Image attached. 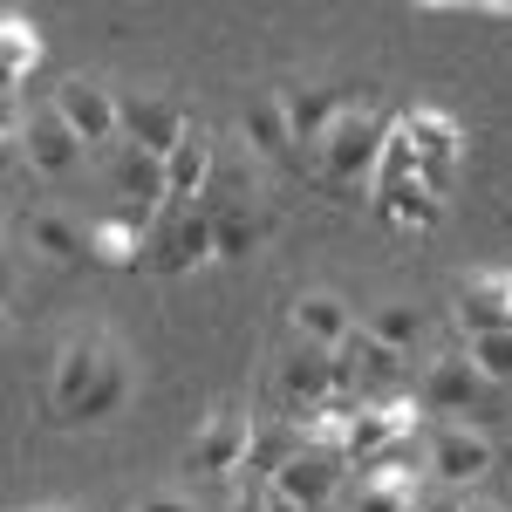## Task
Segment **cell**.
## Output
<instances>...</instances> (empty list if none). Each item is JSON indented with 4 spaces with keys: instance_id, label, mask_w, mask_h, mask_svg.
I'll return each instance as SVG.
<instances>
[{
    "instance_id": "6da1fadb",
    "label": "cell",
    "mask_w": 512,
    "mask_h": 512,
    "mask_svg": "<svg viewBox=\"0 0 512 512\" xmlns=\"http://www.w3.org/2000/svg\"><path fill=\"white\" fill-rule=\"evenodd\" d=\"M383 144H390V123L376 117V110H342L335 130L315 144V164L321 178L335 185V192H355V185H376V164H383Z\"/></svg>"
},
{
    "instance_id": "7a4b0ae2",
    "label": "cell",
    "mask_w": 512,
    "mask_h": 512,
    "mask_svg": "<svg viewBox=\"0 0 512 512\" xmlns=\"http://www.w3.org/2000/svg\"><path fill=\"white\" fill-rule=\"evenodd\" d=\"M205 260H219V219H212V205H164L158 226H151V246H144V267L192 274Z\"/></svg>"
},
{
    "instance_id": "3957f363",
    "label": "cell",
    "mask_w": 512,
    "mask_h": 512,
    "mask_svg": "<svg viewBox=\"0 0 512 512\" xmlns=\"http://www.w3.org/2000/svg\"><path fill=\"white\" fill-rule=\"evenodd\" d=\"M7 151H21V158L35 164L41 178H62V171H76L82 137L62 123V110L48 103V110H35L28 123H7Z\"/></svg>"
},
{
    "instance_id": "277c9868",
    "label": "cell",
    "mask_w": 512,
    "mask_h": 512,
    "mask_svg": "<svg viewBox=\"0 0 512 512\" xmlns=\"http://www.w3.org/2000/svg\"><path fill=\"white\" fill-rule=\"evenodd\" d=\"M117 117H123V144L130 151H151V158H171L178 144H185V130L192 123L178 117V103L171 96H117Z\"/></svg>"
},
{
    "instance_id": "5b68a950",
    "label": "cell",
    "mask_w": 512,
    "mask_h": 512,
    "mask_svg": "<svg viewBox=\"0 0 512 512\" xmlns=\"http://www.w3.org/2000/svg\"><path fill=\"white\" fill-rule=\"evenodd\" d=\"M55 110H62V123L82 137V151H96V144L123 137L117 96H110L103 82H89V76H69V82H62V89H55Z\"/></svg>"
},
{
    "instance_id": "8992f818",
    "label": "cell",
    "mask_w": 512,
    "mask_h": 512,
    "mask_svg": "<svg viewBox=\"0 0 512 512\" xmlns=\"http://www.w3.org/2000/svg\"><path fill=\"white\" fill-rule=\"evenodd\" d=\"M246 451H253V424L239 410H219L205 431L192 437L185 451V472L192 478H226V472H246Z\"/></svg>"
},
{
    "instance_id": "52a82bcc",
    "label": "cell",
    "mask_w": 512,
    "mask_h": 512,
    "mask_svg": "<svg viewBox=\"0 0 512 512\" xmlns=\"http://www.w3.org/2000/svg\"><path fill=\"white\" fill-rule=\"evenodd\" d=\"M485 396H492V383H485V369H478L465 349L437 355L431 369H424V403H431L437 417H472Z\"/></svg>"
},
{
    "instance_id": "ba28073f",
    "label": "cell",
    "mask_w": 512,
    "mask_h": 512,
    "mask_svg": "<svg viewBox=\"0 0 512 512\" xmlns=\"http://www.w3.org/2000/svg\"><path fill=\"white\" fill-rule=\"evenodd\" d=\"M451 321H458L465 342H478V335H506V328H512V274L465 280L458 301H451Z\"/></svg>"
},
{
    "instance_id": "9c48e42d",
    "label": "cell",
    "mask_w": 512,
    "mask_h": 512,
    "mask_svg": "<svg viewBox=\"0 0 512 512\" xmlns=\"http://www.w3.org/2000/svg\"><path fill=\"white\" fill-rule=\"evenodd\" d=\"M151 226H158V212H144V205H117V212H103V219L89 226V253H96L103 267H144Z\"/></svg>"
},
{
    "instance_id": "30bf717a",
    "label": "cell",
    "mask_w": 512,
    "mask_h": 512,
    "mask_svg": "<svg viewBox=\"0 0 512 512\" xmlns=\"http://www.w3.org/2000/svg\"><path fill=\"white\" fill-rule=\"evenodd\" d=\"M280 390L294 396V403H308V410H321V403L342 396V369H335V355H328V349L294 342V349L280 355Z\"/></svg>"
},
{
    "instance_id": "8fae6325",
    "label": "cell",
    "mask_w": 512,
    "mask_h": 512,
    "mask_svg": "<svg viewBox=\"0 0 512 512\" xmlns=\"http://www.w3.org/2000/svg\"><path fill=\"white\" fill-rule=\"evenodd\" d=\"M342 472H349V458L342 451H321V444H308L287 472L274 478V492H287L301 512H321L328 499H335V485H342Z\"/></svg>"
},
{
    "instance_id": "7c38bea8",
    "label": "cell",
    "mask_w": 512,
    "mask_h": 512,
    "mask_svg": "<svg viewBox=\"0 0 512 512\" xmlns=\"http://www.w3.org/2000/svg\"><path fill=\"white\" fill-rule=\"evenodd\" d=\"M335 369H342V396H369V390H383V383H396L403 355L390 342H376L369 328H355L349 342L335 349Z\"/></svg>"
},
{
    "instance_id": "4fadbf2b",
    "label": "cell",
    "mask_w": 512,
    "mask_h": 512,
    "mask_svg": "<svg viewBox=\"0 0 512 512\" xmlns=\"http://www.w3.org/2000/svg\"><path fill=\"white\" fill-rule=\"evenodd\" d=\"M492 472V444L478 431H465V424H437L431 431V478H444V485H472V478Z\"/></svg>"
},
{
    "instance_id": "5bb4252c",
    "label": "cell",
    "mask_w": 512,
    "mask_h": 512,
    "mask_svg": "<svg viewBox=\"0 0 512 512\" xmlns=\"http://www.w3.org/2000/svg\"><path fill=\"white\" fill-rule=\"evenodd\" d=\"M164 171H171V205H198V198L212 192V178H219L212 130H185V144L164 158Z\"/></svg>"
},
{
    "instance_id": "9a60e30c",
    "label": "cell",
    "mask_w": 512,
    "mask_h": 512,
    "mask_svg": "<svg viewBox=\"0 0 512 512\" xmlns=\"http://www.w3.org/2000/svg\"><path fill=\"white\" fill-rule=\"evenodd\" d=\"M103 362H110V349H103V342H69V349H62L55 383H48V396H55V410H62V417H69L82 396L103 383Z\"/></svg>"
},
{
    "instance_id": "2e32d148",
    "label": "cell",
    "mask_w": 512,
    "mask_h": 512,
    "mask_svg": "<svg viewBox=\"0 0 512 512\" xmlns=\"http://www.w3.org/2000/svg\"><path fill=\"white\" fill-rule=\"evenodd\" d=\"M239 130H246V144L260 151V158H287L294 151V123H287V96H246V110H239Z\"/></svg>"
},
{
    "instance_id": "e0dca14e",
    "label": "cell",
    "mask_w": 512,
    "mask_h": 512,
    "mask_svg": "<svg viewBox=\"0 0 512 512\" xmlns=\"http://www.w3.org/2000/svg\"><path fill=\"white\" fill-rule=\"evenodd\" d=\"M117 192H123V205L164 212V205H171V171H164V158H151V151H130V144H123V158H117Z\"/></svg>"
},
{
    "instance_id": "ac0fdd59",
    "label": "cell",
    "mask_w": 512,
    "mask_h": 512,
    "mask_svg": "<svg viewBox=\"0 0 512 512\" xmlns=\"http://www.w3.org/2000/svg\"><path fill=\"white\" fill-rule=\"evenodd\" d=\"M294 335L335 355V349L355 335V321H349V308H342L335 294H301V301H294Z\"/></svg>"
},
{
    "instance_id": "d6986e66",
    "label": "cell",
    "mask_w": 512,
    "mask_h": 512,
    "mask_svg": "<svg viewBox=\"0 0 512 512\" xmlns=\"http://www.w3.org/2000/svg\"><path fill=\"white\" fill-rule=\"evenodd\" d=\"M301 451H308V431H294V424H260V431H253V451H246V478H253V485H274Z\"/></svg>"
},
{
    "instance_id": "ffe728a7",
    "label": "cell",
    "mask_w": 512,
    "mask_h": 512,
    "mask_svg": "<svg viewBox=\"0 0 512 512\" xmlns=\"http://www.w3.org/2000/svg\"><path fill=\"white\" fill-rule=\"evenodd\" d=\"M287 96V123H294V144H321L328 130H335V117L349 110L342 96H328V89H280Z\"/></svg>"
},
{
    "instance_id": "44dd1931",
    "label": "cell",
    "mask_w": 512,
    "mask_h": 512,
    "mask_svg": "<svg viewBox=\"0 0 512 512\" xmlns=\"http://www.w3.org/2000/svg\"><path fill=\"white\" fill-rule=\"evenodd\" d=\"M403 137L417 144L424 171H437V164H458V123L444 117V110H410V117H403Z\"/></svg>"
},
{
    "instance_id": "7402d4cb",
    "label": "cell",
    "mask_w": 512,
    "mask_h": 512,
    "mask_svg": "<svg viewBox=\"0 0 512 512\" xmlns=\"http://www.w3.org/2000/svg\"><path fill=\"white\" fill-rule=\"evenodd\" d=\"M28 239H35L48 260H62V267L89 260V233H82L76 219H62V212H35V219H28Z\"/></svg>"
},
{
    "instance_id": "603a6c76",
    "label": "cell",
    "mask_w": 512,
    "mask_h": 512,
    "mask_svg": "<svg viewBox=\"0 0 512 512\" xmlns=\"http://www.w3.org/2000/svg\"><path fill=\"white\" fill-rule=\"evenodd\" d=\"M123 396H130V369H123L117 349H110V362H103V383H96V390H89L76 410H69V424H110V417L123 410Z\"/></svg>"
},
{
    "instance_id": "cb8c5ba5",
    "label": "cell",
    "mask_w": 512,
    "mask_h": 512,
    "mask_svg": "<svg viewBox=\"0 0 512 512\" xmlns=\"http://www.w3.org/2000/svg\"><path fill=\"white\" fill-rule=\"evenodd\" d=\"M376 205L390 212L396 226H437V219H444V198H437L431 185H424V178H410V185H396V192H383Z\"/></svg>"
},
{
    "instance_id": "d4e9b609",
    "label": "cell",
    "mask_w": 512,
    "mask_h": 512,
    "mask_svg": "<svg viewBox=\"0 0 512 512\" xmlns=\"http://www.w3.org/2000/svg\"><path fill=\"white\" fill-rule=\"evenodd\" d=\"M0 35H7V69H0V82H7V89H21L28 62L41 55V41H35V28H28V14H21V7H7V14H0Z\"/></svg>"
},
{
    "instance_id": "484cf974",
    "label": "cell",
    "mask_w": 512,
    "mask_h": 512,
    "mask_svg": "<svg viewBox=\"0 0 512 512\" xmlns=\"http://www.w3.org/2000/svg\"><path fill=\"white\" fill-rule=\"evenodd\" d=\"M369 335H376V342H390V349L403 355L417 335H424V315H417L410 301H390V308H376V315H369Z\"/></svg>"
},
{
    "instance_id": "4316f807",
    "label": "cell",
    "mask_w": 512,
    "mask_h": 512,
    "mask_svg": "<svg viewBox=\"0 0 512 512\" xmlns=\"http://www.w3.org/2000/svg\"><path fill=\"white\" fill-rule=\"evenodd\" d=\"M349 512H417V492L403 478H362V492L349 499Z\"/></svg>"
},
{
    "instance_id": "83f0119b",
    "label": "cell",
    "mask_w": 512,
    "mask_h": 512,
    "mask_svg": "<svg viewBox=\"0 0 512 512\" xmlns=\"http://www.w3.org/2000/svg\"><path fill=\"white\" fill-rule=\"evenodd\" d=\"M465 355L485 369L492 390H512V328H506V335H478V342H465Z\"/></svg>"
},
{
    "instance_id": "f1b7e54d",
    "label": "cell",
    "mask_w": 512,
    "mask_h": 512,
    "mask_svg": "<svg viewBox=\"0 0 512 512\" xmlns=\"http://www.w3.org/2000/svg\"><path fill=\"white\" fill-rule=\"evenodd\" d=\"M212 219H219V260H233L260 239V212H212Z\"/></svg>"
},
{
    "instance_id": "f546056e",
    "label": "cell",
    "mask_w": 512,
    "mask_h": 512,
    "mask_svg": "<svg viewBox=\"0 0 512 512\" xmlns=\"http://www.w3.org/2000/svg\"><path fill=\"white\" fill-rule=\"evenodd\" d=\"M137 512H192V506H185V499H171V492H158V499H144Z\"/></svg>"
},
{
    "instance_id": "4dcf8cb0",
    "label": "cell",
    "mask_w": 512,
    "mask_h": 512,
    "mask_svg": "<svg viewBox=\"0 0 512 512\" xmlns=\"http://www.w3.org/2000/svg\"><path fill=\"white\" fill-rule=\"evenodd\" d=\"M233 512H267V499H260V485H253V492H239V499H233Z\"/></svg>"
},
{
    "instance_id": "1f68e13d",
    "label": "cell",
    "mask_w": 512,
    "mask_h": 512,
    "mask_svg": "<svg viewBox=\"0 0 512 512\" xmlns=\"http://www.w3.org/2000/svg\"><path fill=\"white\" fill-rule=\"evenodd\" d=\"M417 512H465V499H417Z\"/></svg>"
},
{
    "instance_id": "d6a6232c",
    "label": "cell",
    "mask_w": 512,
    "mask_h": 512,
    "mask_svg": "<svg viewBox=\"0 0 512 512\" xmlns=\"http://www.w3.org/2000/svg\"><path fill=\"white\" fill-rule=\"evenodd\" d=\"M465 512H506V506H492V499H465Z\"/></svg>"
},
{
    "instance_id": "836d02e7",
    "label": "cell",
    "mask_w": 512,
    "mask_h": 512,
    "mask_svg": "<svg viewBox=\"0 0 512 512\" xmlns=\"http://www.w3.org/2000/svg\"><path fill=\"white\" fill-rule=\"evenodd\" d=\"M41 512H76V506H41Z\"/></svg>"
}]
</instances>
